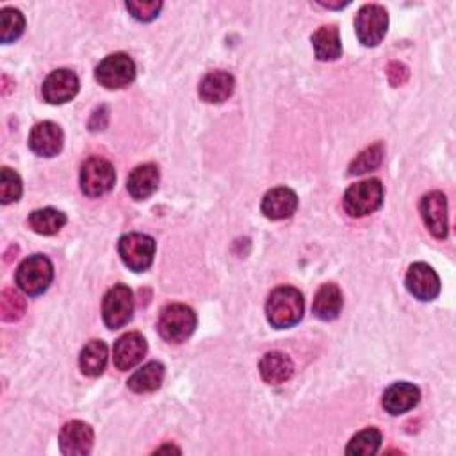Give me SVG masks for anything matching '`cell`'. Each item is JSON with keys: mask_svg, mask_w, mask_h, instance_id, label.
<instances>
[{"mask_svg": "<svg viewBox=\"0 0 456 456\" xmlns=\"http://www.w3.org/2000/svg\"><path fill=\"white\" fill-rule=\"evenodd\" d=\"M305 311V301L303 294L289 285H282L274 289L266 303V316L273 328L285 330L298 325Z\"/></svg>", "mask_w": 456, "mask_h": 456, "instance_id": "cell-1", "label": "cell"}, {"mask_svg": "<svg viewBox=\"0 0 456 456\" xmlns=\"http://www.w3.org/2000/svg\"><path fill=\"white\" fill-rule=\"evenodd\" d=\"M197 328V314L184 303H170L166 305L158 321V330L161 337L172 344H181L188 341Z\"/></svg>", "mask_w": 456, "mask_h": 456, "instance_id": "cell-2", "label": "cell"}, {"mask_svg": "<svg viewBox=\"0 0 456 456\" xmlns=\"http://www.w3.org/2000/svg\"><path fill=\"white\" fill-rule=\"evenodd\" d=\"M54 280V266L45 255L26 259L17 269V285L29 296L43 294Z\"/></svg>", "mask_w": 456, "mask_h": 456, "instance_id": "cell-3", "label": "cell"}, {"mask_svg": "<svg viewBox=\"0 0 456 456\" xmlns=\"http://www.w3.org/2000/svg\"><path fill=\"white\" fill-rule=\"evenodd\" d=\"M118 251L130 271L143 273L154 262L156 241L146 234H125L118 243Z\"/></svg>", "mask_w": 456, "mask_h": 456, "instance_id": "cell-4", "label": "cell"}, {"mask_svg": "<svg viewBox=\"0 0 456 456\" xmlns=\"http://www.w3.org/2000/svg\"><path fill=\"white\" fill-rule=\"evenodd\" d=\"M116 172L114 166L98 156L84 161L81 168V189L89 198H98L114 188Z\"/></svg>", "mask_w": 456, "mask_h": 456, "instance_id": "cell-5", "label": "cell"}, {"mask_svg": "<svg viewBox=\"0 0 456 456\" xmlns=\"http://www.w3.org/2000/svg\"><path fill=\"white\" fill-rule=\"evenodd\" d=\"M383 202V186L378 179H367L353 184L344 195V209L353 218H364L380 209Z\"/></svg>", "mask_w": 456, "mask_h": 456, "instance_id": "cell-6", "label": "cell"}, {"mask_svg": "<svg viewBox=\"0 0 456 456\" xmlns=\"http://www.w3.org/2000/svg\"><path fill=\"white\" fill-rule=\"evenodd\" d=\"M132 314H134L132 290L123 283H118L112 289H109L102 303V316L107 328L118 330L125 327L132 320Z\"/></svg>", "mask_w": 456, "mask_h": 456, "instance_id": "cell-7", "label": "cell"}, {"mask_svg": "<svg viewBox=\"0 0 456 456\" xmlns=\"http://www.w3.org/2000/svg\"><path fill=\"white\" fill-rule=\"evenodd\" d=\"M387 27H389V15L385 8L378 4L364 6L355 19L357 38L366 47L380 45L387 35Z\"/></svg>", "mask_w": 456, "mask_h": 456, "instance_id": "cell-8", "label": "cell"}, {"mask_svg": "<svg viewBox=\"0 0 456 456\" xmlns=\"http://www.w3.org/2000/svg\"><path fill=\"white\" fill-rule=\"evenodd\" d=\"M95 77L107 89H121L135 79V65L127 54H111L97 66Z\"/></svg>", "mask_w": 456, "mask_h": 456, "instance_id": "cell-9", "label": "cell"}, {"mask_svg": "<svg viewBox=\"0 0 456 456\" xmlns=\"http://www.w3.org/2000/svg\"><path fill=\"white\" fill-rule=\"evenodd\" d=\"M406 289L419 301H433L440 294V280L431 266L415 262L406 273Z\"/></svg>", "mask_w": 456, "mask_h": 456, "instance_id": "cell-10", "label": "cell"}, {"mask_svg": "<svg viewBox=\"0 0 456 456\" xmlns=\"http://www.w3.org/2000/svg\"><path fill=\"white\" fill-rule=\"evenodd\" d=\"M421 216L426 225V228L431 232L433 237L437 239H445L447 237V200L445 195L440 191L428 193L421 200Z\"/></svg>", "mask_w": 456, "mask_h": 456, "instance_id": "cell-11", "label": "cell"}, {"mask_svg": "<svg viewBox=\"0 0 456 456\" xmlns=\"http://www.w3.org/2000/svg\"><path fill=\"white\" fill-rule=\"evenodd\" d=\"M93 428L82 421H70L59 433V445L66 456H86L93 449Z\"/></svg>", "mask_w": 456, "mask_h": 456, "instance_id": "cell-12", "label": "cell"}, {"mask_svg": "<svg viewBox=\"0 0 456 456\" xmlns=\"http://www.w3.org/2000/svg\"><path fill=\"white\" fill-rule=\"evenodd\" d=\"M42 93L45 102L52 105L66 104L79 93V77L72 70H56L45 79Z\"/></svg>", "mask_w": 456, "mask_h": 456, "instance_id": "cell-13", "label": "cell"}, {"mask_svg": "<svg viewBox=\"0 0 456 456\" xmlns=\"http://www.w3.org/2000/svg\"><path fill=\"white\" fill-rule=\"evenodd\" d=\"M63 130L54 121H42L35 125L29 135V146L40 158H56L63 148Z\"/></svg>", "mask_w": 456, "mask_h": 456, "instance_id": "cell-14", "label": "cell"}, {"mask_svg": "<svg viewBox=\"0 0 456 456\" xmlns=\"http://www.w3.org/2000/svg\"><path fill=\"white\" fill-rule=\"evenodd\" d=\"M146 355V341L141 334L130 332L121 336L112 348V360L118 371H128Z\"/></svg>", "mask_w": 456, "mask_h": 456, "instance_id": "cell-15", "label": "cell"}, {"mask_svg": "<svg viewBox=\"0 0 456 456\" xmlns=\"http://www.w3.org/2000/svg\"><path fill=\"white\" fill-rule=\"evenodd\" d=\"M421 399V390L408 382L392 383L383 394V408L390 415H401L417 406Z\"/></svg>", "mask_w": 456, "mask_h": 456, "instance_id": "cell-16", "label": "cell"}, {"mask_svg": "<svg viewBox=\"0 0 456 456\" xmlns=\"http://www.w3.org/2000/svg\"><path fill=\"white\" fill-rule=\"evenodd\" d=\"M298 209V197L292 189L282 186L266 193L262 198V214L267 220L278 221L290 218Z\"/></svg>", "mask_w": 456, "mask_h": 456, "instance_id": "cell-17", "label": "cell"}, {"mask_svg": "<svg viewBox=\"0 0 456 456\" xmlns=\"http://www.w3.org/2000/svg\"><path fill=\"white\" fill-rule=\"evenodd\" d=\"M159 168L156 165H141L134 168L127 179V191L134 200H146L158 191Z\"/></svg>", "mask_w": 456, "mask_h": 456, "instance_id": "cell-18", "label": "cell"}, {"mask_svg": "<svg viewBox=\"0 0 456 456\" xmlns=\"http://www.w3.org/2000/svg\"><path fill=\"white\" fill-rule=\"evenodd\" d=\"M344 305L343 290L336 283H325L318 289L314 303H313V313L321 321H332L339 318Z\"/></svg>", "mask_w": 456, "mask_h": 456, "instance_id": "cell-19", "label": "cell"}, {"mask_svg": "<svg viewBox=\"0 0 456 456\" xmlns=\"http://www.w3.org/2000/svg\"><path fill=\"white\" fill-rule=\"evenodd\" d=\"M234 77L227 72H211L200 82V97L207 104H221L230 98L234 91Z\"/></svg>", "mask_w": 456, "mask_h": 456, "instance_id": "cell-20", "label": "cell"}, {"mask_svg": "<svg viewBox=\"0 0 456 456\" xmlns=\"http://www.w3.org/2000/svg\"><path fill=\"white\" fill-rule=\"evenodd\" d=\"M259 369H260L262 380L269 385L285 383L294 373L292 360L282 352L266 353L259 364Z\"/></svg>", "mask_w": 456, "mask_h": 456, "instance_id": "cell-21", "label": "cell"}, {"mask_svg": "<svg viewBox=\"0 0 456 456\" xmlns=\"http://www.w3.org/2000/svg\"><path fill=\"white\" fill-rule=\"evenodd\" d=\"M165 366L161 362H148L128 378V389L135 394L154 392L163 385Z\"/></svg>", "mask_w": 456, "mask_h": 456, "instance_id": "cell-22", "label": "cell"}, {"mask_svg": "<svg viewBox=\"0 0 456 456\" xmlns=\"http://www.w3.org/2000/svg\"><path fill=\"white\" fill-rule=\"evenodd\" d=\"M313 45L320 61H336L343 54L337 26H323L313 35Z\"/></svg>", "mask_w": 456, "mask_h": 456, "instance_id": "cell-23", "label": "cell"}, {"mask_svg": "<svg viewBox=\"0 0 456 456\" xmlns=\"http://www.w3.org/2000/svg\"><path fill=\"white\" fill-rule=\"evenodd\" d=\"M79 366L81 371L86 376L97 378L105 371L107 366V346L104 341H89L82 352H81V359H79Z\"/></svg>", "mask_w": 456, "mask_h": 456, "instance_id": "cell-24", "label": "cell"}, {"mask_svg": "<svg viewBox=\"0 0 456 456\" xmlns=\"http://www.w3.org/2000/svg\"><path fill=\"white\" fill-rule=\"evenodd\" d=\"M66 225V216L52 207L38 209L29 216V227L42 236H54Z\"/></svg>", "mask_w": 456, "mask_h": 456, "instance_id": "cell-25", "label": "cell"}, {"mask_svg": "<svg viewBox=\"0 0 456 456\" xmlns=\"http://www.w3.org/2000/svg\"><path fill=\"white\" fill-rule=\"evenodd\" d=\"M26 19L15 8H4L0 12V40L3 43H12L24 35Z\"/></svg>", "mask_w": 456, "mask_h": 456, "instance_id": "cell-26", "label": "cell"}, {"mask_svg": "<svg viewBox=\"0 0 456 456\" xmlns=\"http://www.w3.org/2000/svg\"><path fill=\"white\" fill-rule=\"evenodd\" d=\"M383 154H385V150H383L382 143H375L373 146L366 148L352 161V165L348 168L350 175H364L367 172L376 170L383 161Z\"/></svg>", "mask_w": 456, "mask_h": 456, "instance_id": "cell-27", "label": "cell"}, {"mask_svg": "<svg viewBox=\"0 0 456 456\" xmlns=\"http://www.w3.org/2000/svg\"><path fill=\"white\" fill-rule=\"evenodd\" d=\"M382 445V433L376 428H366L364 431L357 433L350 444L346 452L348 454H357V456H369L378 452Z\"/></svg>", "mask_w": 456, "mask_h": 456, "instance_id": "cell-28", "label": "cell"}, {"mask_svg": "<svg viewBox=\"0 0 456 456\" xmlns=\"http://www.w3.org/2000/svg\"><path fill=\"white\" fill-rule=\"evenodd\" d=\"M22 191L24 188L19 174L12 168H3V174H0V200H3V204L8 205L20 200Z\"/></svg>", "mask_w": 456, "mask_h": 456, "instance_id": "cell-29", "label": "cell"}, {"mask_svg": "<svg viewBox=\"0 0 456 456\" xmlns=\"http://www.w3.org/2000/svg\"><path fill=\"white\" fill-rule=\"evenodd\" d=\"M0 309H3L4 321H17L26 313V299L19 292L6 289L0 298Z\"/></svg>", "mask_w": 456, "mask_h": 456, "instance_id": "cell-30", "label": "cell"}, {"mask_svg": "<svg viewBox=\"0 0 456 456\" xmlns=\"http://www.w3.org/2000/svg\"><path fill=\"white\" fill-rule=\"evenodd\" d=\"M127 12L139 22H151L158 19L163 3H127Z\"/></svg>", "mask_w": 456, "mask_h": 456, "instance_id": "cell-31", "label": "cell"}, {"mask_svg": "<svg viewBox=\"0 0 456 456\" xmlns=\"http://www.w3.org/2000/svg\"><path fill=\"white\" fill-rule=\"evenodd\" d=\"M387 75H389V81H390L392 86H401L408 79V68L401 63H390V66L387 70Z\"/></svg>", "mask_w": 456, "mask_h": 456, "instance_id": "cell-32", "label": "cell"}]
</instances>
